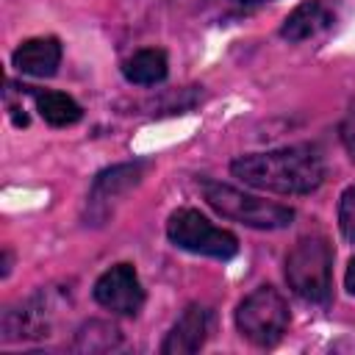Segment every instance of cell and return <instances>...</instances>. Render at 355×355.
Here are the masks:
<instances>
[{"label":"cell","mask_w":355,"mask_h":355,"mask_svg":"<svg viewBox=\"0 0 355 355\" xmlns=\"http://www.w3.org/2000/svg\"><path fill=\"white\" fill-rule=\"evenodd\" d=\"M233 178L244 186L275 194H311L324 180V161L308 144L280 147L269 153L239 155L230 164Z\"/></svg>","instance_id":"obj_1"},{"label":"cell","mask_w":355,"mask_h":355,"mask_svg":"<svg viewBox=\"0 0 355 355\" xmlns=\"http://www.w3.org/2000/svg\"><path fill=\"white\" fill-rule=\"evenodd\" d=\"M286 283L308 302H330L333 297V247L324 236H302L286 255Z\"/></svg>","instance_id":"obj_2"},{"label":"cell","mask_w":355,"mask_h":355,"mask_svg":"<svg viewBox=\"0 0 355 355\" xmlns=\"http://www.w3.org/2000/svg\"><path fill=\"white\" fill-rule=\"evenodd\" d=\"M200 191L216 214H222L225 219L241 222L247 227H255V230H280L294 222V211L288 205L261 200L255 194H247L219 180H200Z\"/></svg>","instance_id":"obj_3"},{"label":"cell","mask_w":355,"mask_h":355,"mask_svg":"<svg viewBox=\"0 0 355 355\" xmlns=\"http://www.w3.org/2000/svg\"><path fill=\"white\" fill-rule=\"evenodd\" d=\"M239 333L255 347H275L288 327V302L275 286H258L236 308Z\"/></svg>","instance_id":"obj_4"},{"label":"cell","mask_w":355,"mask_h":355,"mask_svg":"<svg viewBox=\"0 0 355 355\" xmlns=\"http://www.w3.org/2000/svg\"><path fill=\"white\" fill-rule=\"evenodd\" d=\"M166 236L175 247L216 261H230L239 252V239L194 208H178L166 222Z\"/></svg>","instance_id":"obj_5"},{"label":"cell","mask_w":355,"mask_h":355,"mask_svg":"<svg viewBox=\"0 0 355 355\" xmlns=\"http://www.w3.org/2000/svg\"><path fill=\"white\" fill-rule=\"evenodd\" d=\"M97 305L119 316H136L144 305V288L133 269V263H114L105 269L92 288Z\"/></svg>","instance_id":"obj_6"},{"label":"cell","mask_w":355,"mask_h":355,"mask_svg":"<svg viewBox=\"0 0 355 355\" xmlns=\"http://www.w3.org/2000/svg\"><path fill=\"white\" fill-rule=\"evenodd\" d=\"M211 330V311L200 302H191L178 322L172 324V330L166 333L164 344H161V355H194L202 349L205 338Z\"/></svg>","instance_id":"obj_7"},{"label":"cell","mask_w":355,"mask_h":355,"mask_svg":"<svg viewBox=\"0 0 355 355\" xmlns=\"http://www.w3.org/2000/svg\"><path fill=\"white\" fill-rule=\"evenodd\" d=\"M11 64L17 67V72L31 75V78H50L58 72L61 64V42L55 36H36L22 42L14 55Z\"/></svg>","instance_id":"obj_8"},{"label":"cell","mask_w":355,"mask_h":355,"mask_svg":"<svg viewBox=\"0 0 355 355\" xmlns=\"http://www.w3.org/2000/svg\"><path fill=\"white\" fill-rule=\"evenodd\" d=\"M333 19H336V14H333V8H330L324 0H305V3H300V6L283 19L280 36H283L286 42L297 44V42H305V39H311V36L327 31V28L333 25Z\"/></svg>","instance_id":"obj_9"},{"label":"cell","mask_w":355,"mask_h":355,"mask_svg":"<svg viewBox=\"0 0 355 355\" xmlns=\"http://www.w3.org/2000/svg\"><path fill=\"white\" fill-rule=\"evenodd\" d=\"M144 166H147V164L136 161V164H119V166H111V169L100 172V175L94 178V186H92V194H89V205H92V208L103 205V219H105V211H108L105 205H108L114 197L125 194L130 186H136V183L141 180Z\"/></svg>","instance_id":"obj_10"},{"label":"cell","mask_w":355,"mask_h":355,"mask_svg":"<svg viewBox=\"0 0 355 355\" xmlns=\"http://www.w3.org/2000/svg\"><path fill=\"white\" fill-rule=\"evenodd\" d=\"M31 94H33V103H36V111L39 116L53 125V128H69L75 125L80 116H83V108L64 92H55V89H33V86H25Z\"/></svg>","instance_id":"obj_11"},{"label":"cell","mask_w":355,"mask_h":355,"mask_svg":"<svg viewBox=\"0 0 355 355\" xmlns=\"http://www.w3.org/2000/svg\"><path fill=\"white\" fill-rule=\"evenodd\" d=\"M166 72H169V61H166V53L158 47L136 50L130 58L122 61L125 80L136 83V86H155L166 78Z\"/></svg>","instance_id":"obj_12"},{"label":"cell","mask_w":355,"mask_h":355,"mask_svg":"<svg viewBox=\"0 0 355 355\" xmlns=\"http://www.w3.org/2000/svg\"><path fill=\"white\" fill-rule=\"evenodd\" d=\"M338 227H341V236L355 244V183L347 186L338 200Z\"/></svg>","instance_id":"obj_13"},{"label":"cell","mask_w":355,"mask_h":355,"mask_svg":"<svg viewBox=\"0 0 355 355\" xmlns=\"http://www.w3.org/2000/svg\"><path fill=\"white\" fill-rule=\"evenodd\" d=\"M338 133H341V141H344L347 153L355 158V100L349 103V108H347V114H344V119H341Z\"/></svg>","instance_id":"obj_14"},{"label":"cell","mask_w":355,"mask_h":355,"mask_svg":"<svg viewBox=\"0 0 355 355\" xmlns=\"http://www.w3.org/2000/svg\"><path fill=\"white\" fill-rule=\"evenodd\" d=\"M344 286H347L349 294H355V258L349 261V266H347V272H344Z\"/></svg>","instance_id":"obj_15"},{"label":"cell","mask_w":355,"mask_h":355,"mask_svg":"<svg viewBox=\"0 0 355 355\" xmlns=\"http://www.w3.org/2000/svg\"><path fill=\"white\" fill-rule=\"evenodd\" d=\"M8 272H11V252L6 250L3 252V277H8Z\"/></svg>","instance_id":"obj_16"},{"label":"cell","mask_w":355,"mask_h":355,"mask_svg":"<svg viewBox=\"0 0 355 355\" xmlns=\"http://www.w3.org/2000/svg\"><path fill=\"white\" fill-rule=\"evenodd\" d=\"M236 3H241V6H258V3H272V0H236Z\"/></svg>","instance_id":"obj_17"}]
</instances>
